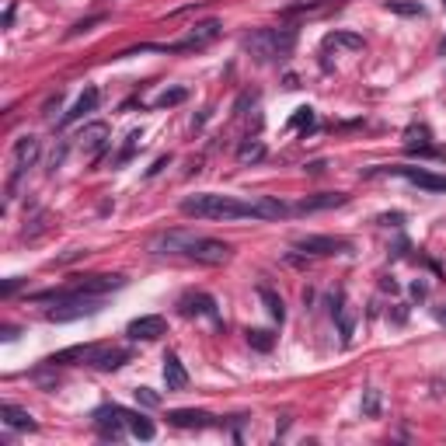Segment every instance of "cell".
Returning <instances> with one entry per match:
<instances>
[{
	"instance_id": "5b68a950",
	"label": "cell",
	"mask_w": 446,
	"mask_h": 446,
	"mask_svg": "<svg viewBox=\"0 0 446 446\" xmlns=\"http://www.w3.org/2000/svg\"><path fill=\"white\" fill-rule=\"evenodd\" d=\"M39 150H42V143L35 140V136H21L18 143H14V168H11V188L18 185V178L39 161Z\"/></svg>"
},
{
	"instance_id": "f546056e",
	"label": "cell",
	"mask_w": 446,
	"mask_h": 446,
	"mask_svg": "<svg viewBox=\"0 0 446 446\" xmlns=\"http://www.w3.org/2000/svg\"><path fill=\"white\" fill-rule=\"evenodd\" d=\"M376 405H380V398H376V391H369L366 401H362V412H366V415H376Z\"/></svg>"
},
{
	"instance_id": "9a60e30c",
	"label": "cell",
	"mask_w": 446,
	"mask_h": 446,
	"mask_svg": "<svg viewBox=\"0 0 446 446\" xmlns=\"http://www.w3.org/2000/svg\"><path fill=\"white\" fill-rule=\"evenodd\" d=\"M286 213H293L286 202H279V199H272V195H258L255 199V216L258 220H279V216H286Z\"/></svg>"
},
{
	"instance_id": "8992f818",
	"label": "cell",
	"mask_w": 446,
	"mask_h": 446,
	"mask_svg": "<svg viewBox=\"0 0 446 446\" xmlns=\"http://www.w3.org/2000/svg\"><path fill=\"white\" fill-rule=\"evenodd\" d=\"M296 248L303 251V255H342V251H349V241H342V237H328V234H310V237H300L296 241Z\"/></svg>"
},
{
	"instance_id": "ffe728a7",
	"label": "cell",
	"mask_w": 446,
	"mask_h": 446,
	"mask_svg": "<svg viewBox=\"0 0 446 446\" xmlns=\"http://www.w3.org/2000/svg\"><path fill=\"white\" fill-rule=\"evenodd\" d=\"M181 310L185 314H209V317H216L213 296H188V300H181Z\"/></svg>"
},
{
	"instance_id": "277c9868",
	"label": "cell",
	"mask_w": 446,
	"mask_h": 446,
	"mask_svg": "<svg viewBox=\"0 0 446 446\" xmlns=\"http://www.w3.org/2000/svg\"><path fill=\"white\" fill-rule=\"evenodd\" d=\"M101 310V296H63L56 300V307L46 314L49 321H77V317H91Z\"/></svg>"
},
{
	"instance_id": "ba28073f",
	"label": "cell",
	"mask_w": 446,
	"mask_h": 446,
	"mask_svg": "<svg viewBox=\"0 0 446 446\" xmlns=\"http://www.w3.org/2000/svg\"><path fill=\"white\" fill-rule=\"evenodd\" d=\"M383 171L401 175L405 181H412V185H419V188H426V192H446L443 175H433V171H426V168H383Z\"/></svg>"
},
{
	"instance_id": "f1b7e54d",
	"label": "cell",
	"mask_w": 446,
	"mask_h": 446,
	"mask_svg": "<svg viewBox=\"0 0 446 446\" xmlns=\"http://www.w3.org/2000/svg\"><path fill=\"white\" fill-rule=\"evenodd\" d=\"M310 122H314V112H310V108H296L293 126H310Z\"/></svg>"
},
{
	"instance_id": "44dd1931",
	"label": "cell",
	"mask_w": 446,
	"mask_h": 446,
	"mask_svg": "<svg viewBox=\"0 0 446 446\" xmlns=\"http://www.w3.org/2000/svg\"><path fill=\"white\" fill-rule=\"evenodd\" d=\"M258 296L265 300V307H268V314H272V321H279V324H282V317H286V310H282V300H279V296H275L268 286H262V289H258Z\"/></svg>"
},
{
	"instance_id": "6da1fadb",
	"label": "cell",
	"mask_w": 446,
	"mask_h": 446,
	"mask_svg": "<svg viewBox=\"0 0 446 446\" xmlns=\"http://www.w3.org/2000/svg\"><path fill=\"white\" fill-rule=\"evenodd\" d=\"M181 213L185 216H195V220H258L255 216V199H234V195H216V192H202V195H188L181 202Z\"/></svg>"
},
{
	"instance_id": "7a4b0ae2",
	"label": "cell",
	"mask_w": 446,
	"mask_h": 446,
	"mask_svg": "<svg viewBox=\"0 0 446 446\" xmlns=\"http://www.w3.org/2000/svg\"><path fill=\"white\" fill-rule=\"evenodd\" d=\"M157 248H161V255H188V258H195V262H202V265H223L227 258H230V244H223V241H216V237H195V234H164L161 241H157Z\"/></svg>"
},
{
	"instance_id": "4316f807",
	"label": "cell",
	"mask_w": 446,
	"mask_h": 446,
	"mask_svg": "<svg viewBox=\"0 0 446 446\" xmlns=\"http://www.w3.org/2000/svg\"><path fill=\"white\" fill-rule=\"evenodd\" d=\"M248 342H251L258 353H268V349H272V335H268V332H258V328L248 332Z\"/></svg>"
},
{
	"instance_id": "484cf974",
	"label": "cell",
	"mask_w": 446,
	"mask_h": 446,
	"mask_svg": "<svg viewBox=\"0 0 446 446\" xmlns=\"http://www.w3.org/2000/svg\"><path fill=\"white\" fill-rule=\"evenodd\" d=\"M136 401H140L143 408H157V405H161V394L150 391V387H136Z\"/></svg>"
},
{
	"instance_id": "52a82bcc",
	"label": "cell",
	"mask_w": 446,
	"mask_h": 446,
	"mask_svg": "<svg viewBox=\"0 0 446 446\" xmlns=\"http://www.w3.org/2000/svg\"><path fill=\"white\" fill-rule=\"evenodd\" d=\"M126 335H129V339H143V342H154V339L168 335V321H164L161 314H147V317H136V321H129Z\"/></svg>"
},
{
	"instance_id": "ac0fdd59",
	"label": "cell",
	"mask_w": 446,
	"mask_h": 446,
	"mask_svg": "<svg viewBox=\"0 0 446 446\" xmlns=\"http://www.w3.org/2000/svg\"><path fill=\"white\" fill-rule=\"evenodd\" d=\"M105 140H108V126L105 122H91V126H84V133H81V147L91 150V154H98Z\"/></svg>"
},
{
	"instance_id": "3957f363",
	"label": "cell",
	"mask_w": 446,
	"mask_h": 446,
	"mask_svg": "<svg viewBox=\"0 0 446 446\" xmlns=\"http://www.w3.org/2000/svg\"><path fill=\"white\" fill-rule=\"evenodd\" d=\"M293 42H296L293 28H262V32L244 39V49L255 60H282V56L293 53Z\"/></svg>"
},
{
	"instance_id": "2e32d148",
	"label": "cell",
	"mask_w": 446,
	"mask_h": 446,
	"mask_svg": "<svg viewBox=\"0 0 446 446\" xmlns=\"http://www.w3.org/2000/svg\"><path fill=\"white\" fill-rule=\"evenodd\" d=\"M133 359L129 349H119V346H101V356H98V369H119V366H126Z\"/></svg>"
},
{
	"instance_id": "7402d4cb",
	"label": "cell",
	"mask_w": 446,
	"mask_h": 446,
	"mask_svg": "<svg viewBox=\"0 0 446 446\" xmlns=\"http://www.w3.org/2000/svg\"><path fill=\"white\" fill-rule=\"evenodd\" d=\"M262 157H265V147H262L258 140H255V143H244V147L237 150V161H241V164H248V161H262Z\"/></svg>"
},
{
	"instance_id": "8fae6325",
	"label": "cell",
	"mask_w": 446,
	"mask_h": 446,
	"mask_svg": "<svg viewBox=\"0 0 446 446\" xmlns=\"http://www.w3.org/2000/svg\"><path fill=\"white\" fill-rule=\"evenodd\" d=\"M0 419H4V426L21 429V433H35V429H39V422H35L25 408H18V405H0Z\"/></svg>"
},
{
	"instance_id": "cb8c5ba5",
	"label": "cell",
	"mask_w": 446,
	"mask_h": 446,
	"mask_svg": "<svg viewBox=\"0 0 446 446\" xmlns=\"http://www.w3.org/2000/svg\"><path fill=\"white\" fill-rule=\"evenodd\" d=\"M335 314H339V332H342V342H349V339H353V310H349V307H335Z\"/></svg>"
},
{
	"instance_id": "e0dca14e",
	"label": "cell",
	"mask_w": 446,
	"mask_h": 446,
	"mask_svg": "<svg viewBox=\"0 0 446 446\" xmlns=\"http://www.w3.org/2000/svg\"><path fill=\"white\" fill-rule=\"evenodd\" d=\"M94 105H98V88H88L81 98H77V105L63 115V126H70V122H77V119H84L88 112H94Z\"/></svg>"
},
{
	"instance_id": "1f68e13d",
	"label": "cell",
	"mask_w": 446,
	"mask_h": 446,
	"mask_svg": "<svg viewBox=\"0 0 446 446\" xmlns=\"http://www.w3.org/2000/svg\"><path fill=\"white\" fill-rule=\"evenodd\" d=\"M412 293L415 296H426V282H412Z\"/></svg>"
},
{
	"instance_id": "d6a6232c",
	"label": "cell",
	"mask_w": 446,
	"mask_h": 446,
	"mask_svg": "<svg viewBox=\"0 0 446 446\" xmlns=\"http://www.w3.org/2000/svg\"><path fill=\"white\" fill-rule=\"evenodd\" d=\"M436 317H440V321L446 324V303H443V307H436Z\"/></svg>"
},
{
	"instance_id": "836d02e7",
	"label": "cell",
	"mask_w": 446,
	"mask_h": 446,
	"mask_svg": "<svg viewBox=\"0 0 446 446\" xmlns=\"http://www.w3.org/2000/svg\"><path fill=\"white\" fill-rule=\"evenodd\" d=\"M443 4H446V0H443Z\"/></svg>"
},
{
	"instance_id": "4dcf8cb0",
	"label": "cell",
	"mask_w": 446,
	"mask_h": 446,
	"mask_svg": "<svg viewBox=\"0 0 446 446\" xmlns=\"http://www.w3.org/2000/svg\"><path fill=\"white\" fill-rule=\"evenodd\" d=\"M18 286H21V279H7V282H4V289H0V293H4V296H11V293H14V289H18Z\"/></svg>"
},
{
	"instance_id": "d6986e66",
	"label": "cell",
	"mask_w": 446,
	"mask_h": 446,
	"mask_svg": "<svg viewBox=\"0 0 446 446\" xmlns=\"http://www.w3.org/2000/svg\"><path fill=\"white\" fill-rule=\"evenodd\" d=\"M126 426H129V433H133L136 440H154V436H157L154 422H150L147 415H140V412H126Z\"/></svg>"
},
{
	"instance_id": "9c48e42d",
	"label": "cell",
	"mask_w": 446,
	"mask_h": 446,
	"mask_svg": "<svg viewBox=\"0 0 446 446\" xmlns=\"http://www.w3.org/2000/svg\"><path fill=\"white\" fill-rule=\"evenodd\" d=\"M349 195L346 192H324V195H307L303 202L293 206V213H314V209H335V206H346Z\"/></svg>"
},
{
	"instance_id": "4fadbf2b",
	"label": "cell",
	"mask_w": 446,
	"mask_h": 446,
	"mask_svg": "<svg viewBox=\"0 0 446 446\" xmlns=\"http://www.w3.org/2000/svg\"><path fill=\"white\" fill-rule=\"evenodd\" d=\"M164 383H168V391H185L188 387V369L181 366V359L175 353L164 356Z\"/></svg>"
},
{
	"instance_id": "7c38bea8",
	"label": "cell",
	"mask_w": 446,
	"mask_h": 446,
	"mask_svg": "<svg viewBox=\"0 0 446 446\" xmlns=\"http://www.w3.org/2000/svg\"><path fill=\"white\" fill-rule=\"evenodd\" d=\"M168 422L178 429H202V426H213V415L195 412V408H178V412H168Z\"/></svg>"
},
{
	"instance_id": "30bf717a",
	"label": "cell",
	"mask_w": 446,
	"mask_h": 446,
	"mask_svg": "<svg viewBox=\"0 0 446 446\" xmlns=\"http://www.w3.org/2000/svg\"><path fill=\"white\" fill-rule=\"evenodd\" d=\"M216 35H220V21H202V25H195V32H192L185 42L171 46V49H202V46H209Z\"/></svg>"
},
{
	"instance_id": "83f0119b",
	"label": "cell",
	"mask_w": 446,
	"mask_h": 446,
	"mask_svg": "<svg viewBox=\"0 0 446 446\" xmlns=\"http://www.w3.org/2000/svg\"><path fill=\"white\" fill-rule=\"evenodd\" d=\"M140 140H143V133H140V129H136V133H129V143H126V150L119 154V161H129V157H133V150L140 147Z\"/></svg>"
},
{
	"instance_id": "603a6c76",
	"label": "cell",
	"mask_w": 446,
	"mask_h": 446,
	"mask_svg": "<svg viewBox=\"0 0 446 446\" xmlns=\"http://www.w3.org/2000/svg\"><path fill=\"white\" fill-rule=\"evenodd\" d=\"M185 98H188V91H185V88L164 91V94H161V98H157V101H154V108H171V105H181V101H185Z\"/></svg>"
},
{
	"instance_id": "5bb4252c",
	"label": "cell",
	"mask_w": 446,
	"mask_h": 446,
	"mask_svg": "<svg viewBox=\"0 0 446 446\" xmlns=\"http://www.w3.org/2000/svg\"><path fill=\"white\" fill-rule=\"evenodd\" d=\"M321 46H324V49H349V53H359L366 42H362V35H356V32H328Z\"/></svg>"
},
{
	"instance_id": "d4e9b609",
	"label": "cell",
	"mask_w": 446,
	"mask_h": 446,
	"mask_svg": "<svg viewBox=\"0 0 446 446\" xmlns=\"http://www.w3.org/2000/svg\"><path fill=\"white\" fill-rule=\"evenodd\" d=\"M387 11H394V14H415V18H422V4H401V0H387Z\"/></svg>"
}]
</instances>
